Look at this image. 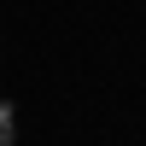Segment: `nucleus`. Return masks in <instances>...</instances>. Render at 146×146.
Segmentation results:
<instances>
[{
    "label": "nucleus",
    "instance_id": "obj_1",
    "mask_svg": "<svg viewBox=\"0 0 146 146\" xmlns=\"http://www.w3.org/2000/svg\"><path fill=\"white\" fill-rule=\"evenodd\" d=\"M0 146H12V105H0Z\"/></svg>",
    "mask_w": 146,
    "mask_h": 146
},
{
    "label": "nucleus",
    "instance_id": "obj_2",
    "mask_svg": "<svg viewBox=\"0 0 146 146\" xmlns=\"http://www.w3.org/2000/svg\"><path fill=\"white\" fill-rule=\"evenodd\" d=\"M0 105H6V100H0Z\"/></svg>",
    "mask_w": 146,
    "mask_h": 146
}]
</instances>
